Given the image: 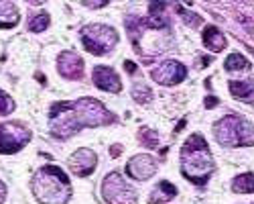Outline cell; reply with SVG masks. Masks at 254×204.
<instances>
[{"label":"cell","mask_w":254,"mask_h":204,"mask_svg":"<svg viewBox=\"0 0 254 204\" xmlns=\"http://www.w3.org/2000/svg\"><path fill=\"white\" fill-rule=\"evenodd\" d=\"M16 108V102L10 94H6L4 90H0V116H6Z\"/></svg>","instance_id":"cell-21"},{"label":"cell","mask_w":254,"mask_h":204,"mask_svg":"<svg viewBox=\"0 0 254 204\" xmlns=\"http://www.w3.org/2000/svg\"><path fill=\"white\" fill-rule=\"evenodd\" d=\"M83 6H90V8H102V6H106L108 2H106V0H102V2H81Z\"/></svg>","instance_id":"cell-26"},{"label":"cell","mask_w":254,"mask_h":204,"mask_svg":"<svg viewBox=\"0 0 254 204\" xmlns=\"http://www.w3.org/2000/svg\"><path fill=\"white\" fill-rule=\"evenodd\" d=\"M218 102H220V100H218L216 96H207V98H205V108H211V106H216Z\"/></svg>","instance_id":"cell-24"},{"label":"cell","mask_w":254,"mask_h":204,"mask_svg":"<svg viewBox=\"0 0 254 204\" xmlns=\"http://www.w3.org/2000/svg\"><path fill=\"white\" fill-rule=\"evenodd\" d=\"M132 98L138 102V104H146V102L153 100V90L146 84H136L132 88Z\"/></svg>","instance_id":"cell-20"},{"label":"cell","mask_w":254,"mask_h":204,"mask_svg":"<svg viewBox=\"0 0 254 204\" xmlns=\"http://www.w3.org/2000/svg\"><path fill=\"white\" fill-rule=\"evenodd\" d=\"M33 139V131L23 122H2L0 125V153L12 155L29 145Z\"/></svg>","instance_id":"cell-7"},{"label":"cell","mask_w":254,"mask_h":204,"mask_svg":"<svg viewBox=\"0 0 254 204\" xmlns=\"http://www.w3.org/2000/svg\"><path fill=\"white\" fill-rule=\"evenodd\" d=\"M201 39H203V45L211 51V53H220V51H224L226 49V37H224V33L218 29V27H205L203 29V35H201Z\"/></svg>","instance_id":"cell-14"},{"label":"cell","mask_w":254,"mask_h":204,"mask_svg":"<svg viewBox=\"0 0 254 204\" xmlns=\"http://www.w3.org/2000/svg\"><path fill=\"white\" fill-rule=\"evenodd\" d=\"M214 155H211V149L203 135H189L181 147V174L185 176V180L203 186L209 176L214 174Z\"/></svg>","instance_id":"cell-2"},{"label":"cell","mask_w":254,"mask_h":204,"mask_svg":"<svg viewBox=\"0 0 254 204\" xmlns=\"http://www.w3.org/2000/svg\"><path fill=\"white\" fill-rule=\"evenodd\" d=\"M157 168L159 166H157L155 157L146 155V153H138L126 163V174H128L132 180L144 182V180H149V178H153L157 174Z\"/></svg>","instance_id":"cell-10"},{"label":"cell","mask_w":254,"mask_h":204,"mask_svg":"<svg viewBox=\"0 0 254 204\" xmlns=\"http://www.w3.org/2000/svg\"><path fill=\"white\" fill-rule=\"evenodd\" d=\"M4 200H6V184L0 180V204H2Z\"/></svg>","instance_id":"cell-25"},{"label":"cell","mask_w":254,"mask_h":204,"mask_svg":"<svg viewBox=\"0 0 254 204\" xmlns=\"http://www.w3.org/2000/svg\"><path fill=\"white\" fill-rule=\"evenodd\" d=\"M81 45L92 55H106L118 45V33L108 25H86L79 31Z\"/></svg>","instance_id":"cell-5"},{"label":"cell","mask_w":254,"mask_h":204,"mask_svg":"<svg viewBox=\"0 0 254 204\" xmlns=\"http://www.w3.org/2000/svg\"><path fill=\"white\" fill-rule=\"evenodd\" d=\"M177 196V188L173 186L171 182H159L157 186L153 188L151 192V198H149V204H163V202H169V200H173Z\"/></svg>","instance_id":"cell-16"},{"label":"cell","mask_w":254,"mask_h":204,"mask_svg":"<svg viewBox=\"0 0 254 204\" xmlns=\"http://www.w3.org/2000/svg\"><path fill=\"white\" fill-rule=\"evenodd\" d=\"M94 84L100 90L112 92V94H118L122 90V82H120L118 74L108 66H96L94 68Z\"/></svg>","instance_id":"cell-12"},{"label":"cell","mask_w":254,"mask_h":204,"mask_svg":"<svg viewBox=\"0 0 254 204\" xmlns=\"http://www.w3.org/2000/svg\"><path fill=\"white\" fill-rule=\"evenodd\" d=\"M214 135H216V141L224 147L254 145L252 122L238 114H228V116L220 118L214 127Z\"/></svg>","instance_id":"cell-4"},{"label":"cell","mask_w":254,"mask_h":204,"mask_svg":"<svg viewBox=\"0 0 254 204\" xmlns=\"http://www.w3.org/2000/svg\"><path fill=\"white\" fill-rule=\"evenodd\" d=\"M151 78L161 86H175L187 78V68L181 64V61L167 59L151 70Z\"/></svg>","instance_id":"cell-8"},{"label":"cell","mask_w":254,"mask_h":204,"mask_svg":"<svg viewBox=\"0 0 254 204\" xmlns=\"http://www.w3.org/2000/svg\"><path fill=\"white\" fill-rule=\"evenodd\" d=\"M232 190L236 194H252L254 192V174H242L232 180Z\"/></svg>","instance_id":"cell-17"},{"label":"cell","mask_w":254,"mask_h":204,"mask_svg":"<svg viewBox=\"0 0 254 204\" xmlns=\"http://www.w3.org/2000/svg\"><path fill=\"white\" fill-rule=\"evenodd\" d=\"M120 153H122V147H120V145H112V147H110V155H114V157H118Z\"/></svg>","instance_id":"cell-27"},{"label":"cell","mask_w":254,"mask_h":204,"mask_svg":"<svg viewBox=\"0 0 254 204\" xmlns=\"http://www.w3.org/2000/svg\"><path fill=\"white\" fill-rule=\"evenodd\" d=\"M138 139H140L142 145H149V147H157V145H159V135H157V131H153V129H149V127L140 129Z\"/></svg>","instance_id":"cell-22"},{"label":"cell","mask_w":254,"mask_h":204,"mask_svg":"<svg viewBox=\"0 0 254 204\" xmlns=\"http://www.w3.org/2000/svg\"><path fill=\"white\" fill-rule=\"evenodd\" d=\"M51 23V18H49V12H37V14H31L29 18V31L33 33H41V31H45Z\"/></svg>","instance_id":"cell-19"},{"label":"cell","mask_w":254,"mask_h":204,"mask_svg":"<svg viewBox=\"0 0 254 204\" xmlns=\"http://www.w3.org/2000/svg\"><path fill=\"white\" fill-rule=\"evenodd\" d=\"M20 20L18 8L10 0H0V29H14Z\"/></svg>","instance_id":"cell-15"},{"label":"cell","mask_w":254,"mask_h":204,"mask_svg":"<svg viewBox=\"0 0 254 204\" xmlns=\"http://www.w3.org/2000/svg\"><path fill=\"white\" fill-rule=\"evenodd\" d=\"M102 198L108 204H136L138 194L118 172H110L102 182Z\"/></svg>","instance_id":"cell-6"},{"label":"cell","mask_w":254,"mask_h":204,"mask_svg":"<svg viewBox=\"0 0 254 204\" xmlns=\"http://www.w3.org/2000/svg\"><path fill=\"white\" fill-rule=\"evenodd\" d=\"M175 8H177V12L183 16V20H185V23H187L189 27H199V25L203 23L199 14H195V12H189V10H185L183 6H179V4H177Z\"/></svg>","instance_id":"cell-23"},{"label":"cell","mask_w":254,"mask_h":204,"mask_svg":"<svg viewBox=\"0 0 254 204\" xmlns=\"http://www.w3.org/2000/svg\"><path fill=\"white\" fill-rule=\"evenodd\" d=\"M31 190L41 204H67L71 198V184L61 168L43 166L31 180Z\"/></svg>","instance_id":"cell-3"},{"label":"cell","mask_w":254,"mask_h":204,"mask_svg":"<svg viewBox=\"0 0 254 204\" xmlns=\"http://www.w3.org/2000/svg\"><path fill=\"white\" fill-rule=\"evenodd\" d=\"M228 88L236 100L242 102H252L254 100V76L246 78V80H230Z\"/></svg>","instance_id":"cell-13"},{"label":"cell","mask_w":254,"mask_h":204,"mask_svg":"<svg viewBox=\"0 0 254 204\" xmlns=\"http://www.w3.org/2000/svg\"><path fill=\"white\" fill-rule=\"evenodd\" d=\"M98 166V155L88 149V147H81L75 153H71V157L67 159V168L71 174L79 176V178H88L90 174H94Z\"/></svg>","instance_id":"cell-9"},{"label":"cell","mask_w":254,"mask_h":204,"mask_svg":"<svg viewBox=\"0 0 254 204\" xmlns=\"http://www.w3.org/2000/svg\"><path fill=\"white\" fill-rule=\"evenodd\" d=\"M114 122H118V116L90 96L73 102H53L49 108V133L55 139H69L86 127H104Z\"/></svg>","instance_id":"cell-1"},{"label":"cell","mask_w":254,"mask_h":204,"mask_svg":"<svg viewBox=\"0 0 254 204\" xmlns=\"http://www.w3.org/2000/svg\"><path fill=\"white\" fill-rule=\"evenodd\" d=\"M224 68L228 72H242V70H250V61L242 53H230L224 61Z\"/></svg>","instance_id":"cell-18"},{"label":"cell","mask_w":254,"mask_h":204,"mask_svg":"<svg viewBox=\"0 0 254 204\" xmlns=\"http://www.w3.org/2000/svg\"><path fill=\"white\" fill-rule=\"evenodd\" d=\"M57 72L67 80H79L83 76V59L75 51H61L57 57Z\"/></svg>","instance_id":"cell-11"},{"label":"cell","mask_w":254,"mask_h":204,"mask_svg":"<svg viewBox=\"0 0 254 204\" xmlns=\"http://www.w3.org/2000/svg\"><path fill=\"white\" fill-rule=\"evenodd\" d=\"M246 49H248V51H250V53H252V55H254V49H252V47H246Z\"/></svg>","instance_id":"cell-29"},{"label":"cell","mask_w":254,"mask_h":204,"mask_svg":"<svg viewBox=\"0 0 254 204\" xmlns=\"http://www.w3.org/2000/svg\"><path fill=\"white\" fill-rule=\"evenodd\" d=\"M124 68H126V72H130V74H132V72H136V66L132 64V61H126Z\"/></svg>","instance_id":"cell-28"}]
</instances>
